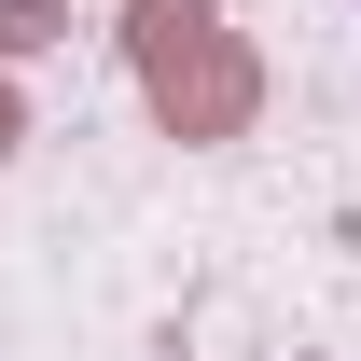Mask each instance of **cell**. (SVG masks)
<instances>
[{
	"mask_svg": "<svg viewBox=\"0 0 361 361\" xmlns=\"http://www.w3.org/2000/svg\"><path fill=\"white\" fill-rule=\"evenodd\" d=\"M126 70H139L167 139H236L264 111V70L223 28V0H126Z\"/></svg>",
	"mask_w": 361,
	"mask_h": 361,
	"instance_id": "6da1fadb",
	"label": "cell"
},
{
	"mask_svg": "<svg viewBox=\"0 0 361 361\" xmlns=\"http://www.w3.org/2000/svg\"><path fill=\"white\" fill-rule=\"evenodd\" d=\"M56 42V0H0V56H42Z\"/></svg>",
	"mask_w": 361,
	"mask_h": 361,
	"instance_id": "7a4b0ae2",
	"label": "cell"
},
{
	"mask_svg": "<svg viewBox=\"0 0 361 361\" xmlns=\"http://www.w3.org/2000/svg\"><path fill=\"white\" fill-rule=\"evenodd\" d=\"M14 139H28V111H14V84H0V153H14Z\"/></svg>",
	"mask_w": 361,
	"mask_h": 361,
	"instance_id": "3957f363",
	"label": "cell"
}]
</instances>
